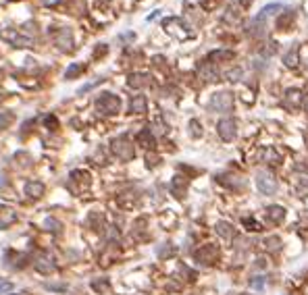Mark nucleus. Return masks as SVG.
<instances>
[{
  "mask_svg": "<svg viewBox=\"0 0 308 295\" xmlns=\"http://www.w3.org/2000/svg\"><path fill=\"white\" fill-rule=\"evenodd\" d=\"M58 3H63V0H42V5H46V7H56Z\"/></svg>",
  "mask_w": 308,
  "mask_h": 295,
  "instance_id": "79ce46f5",
  "label": "nucleus"
},
{
  "mask_svg": "<svg viewBox=\"0 0 308 295\" xmlns=\"http://www.w3.org/2000/svg\"><path fill=\"white\" fill-rule=\"evenodd\" d=\"M198 75H200V79H204V81H208V83L219 81V73L214 71V64L208 62V60L198 67Z\"/></svg>",
  "mask_w": 308,
  "mask_h": 295,
  "instance_id": "f8f14e48",
  "label": "nucleus"
},
{
  "mask_svg": "<svg viewBox=\"0 0 308 295\" xmlns=\"http://www.w3.org/2000/svg\"><path fill=\"white\" fill-rule=\"evenodd\" d=\"M54 44L63 52H71L73 50V34H71V29H67V27L58 29L56 36H54Z\"/></svg>",
  "mask_w": 308,
  "mask_h": 295,
  "instance_id": "6e6552de",
  "label": "nucleus"
},
{
  "mask_svg": "<svg viewBox=\"0 0 308 295\" xmlns=\"http://www.w3.org/2000/svg\"><path fill=\"white\" fill-rule=\"evenodd\" d=\"M265 29H267V17L262 15V13H258V15L254 17V21L250 23V36L262 38V36H265Z\"/></svg>",
  "mask_w": 308,
  "mask_h": 295,
  "instance_id": "2eb2a0df",
  "label": "nucleus"
},
{
  "mask_svg": "<svg viewBox=\"0 0 308 295\" xmlns=\"http://www.w3.org/2000/svg\"><path fill=\"white\" fill-rule=\"evenodd\" d=\"M111 150L113 154L119 158V160L123 162H129V160H134V156H136V150H134V144H131L125 135H121V138H115L111 142Z\"/></svg>",
  "mask_w": 308,
  "mask_h": 295,
  "instance_id": "f03ea898",
  "label": "nucleus"
},
{
  "mask_svg": "<svg viewBox=\"0 0 308 295\" xmlns=\"http://www.w3.org/2000/svg\"><path fill=\"white\" fill-rule=\"evenodd\" d=\"M194 258H196V262H200L204 266H210V264H214L219 260V247L214 243H206L194 254Z\"/></svg>",
  "mask_w": 308,
  "mask_h": 295,
  "instance_id": "423d86ee",
  "label": "nucleus"
},
{
  "mask_svg": "<svg viewBox=\"0 0 308 295\" xmlns=\"http://www.w3.org/2000/svg\"><path fill=\"white\" fill-rule=\"evenodd\" d=\"M279 11H283V5H267V7L262 9L260 13H262V15H265V17L269 19L271 15H279Z\"/></svg>",
  "mask_w": 308,
  "mask_h": 295,
  "instance_id": "2f4dec72",
  "label": "nucleus"
},
{
  "mask_svg": "<svg viewBox=\"0 0 308 295\" xmlns=\"http://www.w3.org/2000/svg\"><path fill=\"white\" fill-rule=\"evenodd\" d=\"M44 226H46L48 231H54V233H58L63 229V224L58 220H54V218H46V220H44Z\"/></svg>",
  "mask_w": 308,
  "mask_h": 295,
  "instance_id": "473e14b6",
  "label": "nucleus"
},
{
  "mask_svg": "<svg viewBox=\"0 0 308 295\" xmlns=\"http://www.w3.org/2000/svg\"><path fill=\"white\" fill-rule=\"evenodd\" d=\"M138 142H140V146L152 150V148H154V135H152V131H150V129H142V131L138 133Z\"/></svg>",
  "mask_w": 308,
  "mask_h": 295,
  "instance_id": "412c9836",
  "label": "nucleus"
},
{
  "mask_svg": "<svg viewBox=\"0 0 308 295\" xmlns=\"http://www.w3.org/2000/svg\"><path fill=\"white\" fill-rule=\"evenodd\" d=\"M233 108V94L231 92H217L208 102V110L212 112H231Z\"/></svg>",
  "mask_w": 308,
  "mask_h": 295,
  "instance_id": "20e7f679",
  "label": "nucleus"
},
{
  "mask_svg": "<svg viewBox=\"0 0 308 295\" xmlns=\"http://www.w3.org/2000/svg\"><path fill=\"white\" fill-rule=\"evenodd\" d=\"M235 58V54L231 52V50H214V52H210L208 54V62H212V64H217V62H225V60H233Z\"/></svg>",
  "mask_w": 308,
  "mask_h": 295,
  "instance_id": "6ab92c4d",
  "label": "nucleus"
},
{
  "mask_svg": "<svg viewBox=\"0 0 308 295\" xmlns=\"http://www.w3.org/2000/svg\"><path fill=\"white\" fill-rule=\"evenodd\" d=\"M304 106H306V112H308V96H306V100H304Z\"/></svg>",
  "mask_w": 308,
  "mask_h": 295,
  "instance_id": "a18cd8bd",
  "label": "nucleus"
},
{
  "mask_svg": "<svg viewBox=\"0 0 308 295\" xmlns=\"http://www.w3.org/2000/svg\"><path fill=\"white\" fill-rule=\"evenodd\" d=\"M44 183L42 181H29V183H25V195H29L32 200H38L44 195Z\"/></svg>",
  "mask_w": 308,
  "mask_h": 295,
  "instance_id": "dca6fc26",
  "label": "nucleus"
},
{
  "mask_svg": "<svg viewBox=\"0 0 308 295\" xmlns=\"http://www.w3.org/2000/svg\"><path fill=\"white\" fill-rule=\"evenodd\" d=\"M296 183H298V187H300V189H308V175H304V177H296Z\"/></svg>",
  "mask_w": 308,
  "mask_h": 295,
  "instance_id": "4c0bfd02",
  "label": "nucleus"
},
{
  "mask_svg": "<svg viewBox=\"0 0 308 295\" xmlns=\"http://www.w3.org/2000/svg\"><path fill=\"white\" fill-rule=\"evenodd\" d=\"M17 295H29V293H17Z\"/></svg>",
  "mask_w": 308,
  "mask_h": 295,
  "instance_id": "49530a36",
  "label": "nucleus"
},
{
  "mask_svg": "<svg viewBox=\"0 0 308 295\" xmlns=\"http://www.w3.org/2000/svg\"><path fill=\"white\" fill-rule=\"evenodd\" d=\"M92 289L98 291V293H104V291L108 289V281H106V279H102V281H92Z\"/></svg>",
  "mask_w": 308,
  "mask_h": 295,
  "instance_id": "f704fd0d",
  "label": "nucleus"
},
{
  "mask_svg": "<svg viewBox=\"0 0 308 295\" xmlns=\"http://www.w3.org/2000/svg\"><path fill=\"white\" fill-rule=\"evenodd\" d=\"M239 295H248V293H239Z\"/></svg>",
  "mask_w": 308,
  "mask_h": 295,
  "instance_id": "de8ad7c7",
  "label": "nucleus"
},
{
  "mask_svg": "<svg viewBox=\"0 0 308 295\" xmlns=\"http://www.w3.org/2000/svg\"><path fill=\"white\" fill-rule=\"evenodd\" d=\"M267 218L273 224H281L285 220V208L283 206H269L267 208Z\"/></svg>",
  "mask_w": 308,
  "mask_h": 295,
  "instance_id": "a211bd4d",
  "label": "nucleus"
},
{
  "mask_svg": "<svg viewBox=\"0 0 308 295\" xmlns=\"http://www.w3.org/2000/svg\"><path fill=\"white\" fill-rule=\"evenodd\" d=\"M83 69H85V64H81V62H73L67 71H65V79H73V77H77V75H81L83 73Z\"/></svg>",
  "mask_w": 308,
  "mask_h": 295,
  "instance_id": "a878e982",
  "label": "nucleus"
},
{
  "mask_svg": "<svg viewBox=\"0 0 308 295\" xmlns=\"http://www.w3.org/2000/svg\"><path fill=\"white\" fill-rule=\"evenodd\" d=\"M283 104H285V108H290V110H298L302 106V92L298 87L288 89V92H285V98H283Z\"/></svg>",
  "mask_w": 308,
  "mask_h": 295,
  "instance_id": "9b49d317",
  "label": "nucleus"
},
{
  "mask_svg": "<svg viewBox=\"0 0 308 295\" xmlns=\"http://www.w3.org/2000/svg\"><path fill=\"white\" fill-rule=\"evenodd\" d=\"M34 268L38 272H42V275H50V272L54 270V262H52V258L48 254H38L34 258Z\"/></svg>",
  "mask_w": 308,
  "mask_h": 295,
  "instance_id": "1a4fd4ad",
  "label": "nucleus"
},
{
  "mask_svg": "<svg viewBox=\"0 0 308 295\" xmlns=\"http://www.w3.org/2000/svg\"><path fill=\"white\" fill-rule=\"evenodd\" d=\"M69 179H71V183H83L85 187L90 185V173H85V171H73L69 175Z\"/></svg>",
  "mask_w": 308,
  "mask_h": 295,
  "instance_id": "b1692460",
  "label": "nucleus"
},
{
  "mask_svg": "<svg viewBox=\"0 0 308 295\" xmlns=\"http://www.w3.org/2000/svg\"><path fill=\"white\" fill-rule=\"evenodd\" d=\"M294 19V11H285V15H281L279 19H277V29H281V31H285L288 29V23Z\"/></svg>",
  "mask_w": 308,
  "mask_h": 295,
  "instance_id": "bb28decb",
  "label": "nucleus"
},
{
  "mask_svg": "<svg viewBox=\"0 0 308 295\" xmlns=\"http://www.w3.org/2000/svg\"><path fill=\"white\" fill-rule=\"evenodd\" d=\"M250 287H252V289H258V291H260L262 287H265V277H254V279L250 281Z\"/></svg>",
  "mask_w": 308,
  "mask_h": 295,
  "instance_id": "c9c22d12",
  "label": "nucleus"
},
{
  "mask_svg": "<svg viewBox=\"0 0 308 295\" xmlns=\"http://www.w3.org/2000/svg\"><path fill=\"white\" fill-rule=\"evenodd\" d=\"M148 75H144V73H134V75H129V79H127V85L129 87H144V85H148Z\"/></svg>",
  "mask_w": 308,
  "mask_h": 295,
  "instance_id": "4be33fe9",
  "label": "nucleus"
},
{
  "mask_svg": "<svg viewBox=\"0 0 308 295\" xmlns=\"http://www.w3.org/2000/svg\"><path fill=\"white\" fill-rule=\"evenodd\" d=\"M256 187L260 193L265 195H273L277 191V179L269 169H260L256 171Z\"/></svg>",
  "mask_w": 308,
  "mask_h": 295,
  "instance_id": "7ed1b4c3",
  "label": "nucleus"
},
{
  "mask_svg": "<svg viewBox=\"0 0 308 295\" xmlns=\"http://www.w3.org/2000/svg\"><path fill=\"white\" fill-rule=\"evenodd\" d=\"M44 287H46V289H54V291H65V289H67V285H58V283H46V285H44Z\"/></svg>",
  "mask_w": 308,
  "mask_h": 295,
  "instance_id": "58836bf2",
  "label": "nucleus"
},
{
  "mask_svg": "<svg viewBox=\"0 0 308 295\" xmlns=\"http://www.w3.org/2000/svg\"><path fill=\"white\" fill-rule=\"evenodd\" d=\"M217 129H219V135H221L223 142H233L235 135H237V121L231 119V117H227L223 121H219Z\"/></svg>",
  "mask_w": 308,
  "mask_h": 295,
  "instance_id": "0eeeda50",
  "label": "nucleus"
},
{
  "mask_svg": "<svg viewBox=\"0 0 308 295\" xmlns=\"http://www.w3.org/2000/svg\"><path fill=\"white\" fill-rule=\"evenodd\" d=\"M190 135L192 138H202V127L198 121H190Z\"/></svg>",
  "mask_w": 308,
  "mask_h": 295,
  "instance_id": "72a5a7b5",
  "label": "nucleus"
},
{
  "mask_svg": "<svg viewBox=\"0 0 308 295\" xmlns=\"http://www.w3.org/2000/svg\"><path fill=\"white\" fill-rule=\"evenodd\" d=\"M7 256L15 260V262L11 264V268H23V266L27 264V256H25V254H13V252H11V254H7Z\"/></svg>",
  "mask_w": 308,
  "mask_h": 295,
  "instance_id": "c85d7f7f",
  "label": "nucleus"
},
{
  "mask_svg": "<svg viewBox=\"0 0 308 295\" xmlns=\"http://www.w3.org/2000/svg\"><path fill=\"white\" fill-rule=\"evenodd\" d=\"M265 266H267V260H265V258H258V260H256V268H265Z\"/></svg>",
  "mask_w": 308,
  "mask_h": 295,
  "instance_id": "c03bdc74",
  "label": "nucleus"
},
{
  "mask_svg": "<svg viewBox=\"0 0 308 295\" xmlns=\"http://www.w3.org/2000/svg\"><path fill=\"white\" fill-rule=\"evenodd\" d=\"M260 158L265 162H269V165H279V160H281V156L273 148H265V150H262V154H260Z\"/></svg>",
  "mask_w": 308,
  "mask_h": 295,
  "instance_id": "393cba45",
  "label": "nucleus"
},
{
  "mask_svg": "<svg viewBox=\"0 0 308 295\" xmlns=\"http://www.w3.org/2000/svg\"><path fill=\"white\" fill-rule=\"evenodd\" d=\"M46 125H48V127H52V129H56V127H58L56 117H46Z\"/></svg>",
  "mask_w": 308,
  "mask_h": 295,
  "instance_id": "a19ab883",
  "label": "nucleus"
},
{
  "mask_svg": "<svg viewBox=\"0 0 308 295\" xmlns=\"http://www.w3.org/2000/svg\"><path fill=\"white\" fill-rule=\"evenodd\" d=\"M171 191H173V195L175 198H186V191H188V179L186 177H173V181H171Z\"/></svg>",
  "mask_w": 308,
  "mask_h": 295,
  "instance_id": "4468645a",
  "label": "nucleus"
},
{
  "mask_svg": "<svg viewBox=\"0 0 308 295\" xmlns=\"http://www.w3.org/2000/svg\"><path fill=\"white\" fill-rule=\"evenodd\" d=\"M217 235L221 237L225 243H231L233 239H235V229L229 224V222H225V220H219L217 222Z\"/></svg>",
  "mask_w": 308,
  "mask_h": 295,
  "instance_id": "ddd939ff",
  "label": "nucleus"
},
{
  "mask_svg": "<svg viewBox=\"0 0 308 295\" xmlns=\"http://www.w3.org/2000/svg\"><path fill=\"white\" fill-rule=\"evenodd\" d=\"M13 121H15V117H13V112H9V110H5V112H0V131H5V129H9V127L13 125Z\"/></svg>",
  "mask_w": 308,
  "mask_h": 295,
  "instance_id": "cd10ccee",
  "label": "nucleus"
},
{
  "mask_svg": "<svg viewBox=\"0 0 308 295\" xmlns=\"http://www.w3.org/2000/svg\"><path fill=\"white\" fill-rule=\"evenodd\" d=\"M15 222H17V212L7 204H0V229H9Z\"/></svg>",
  "mask_w": 308,
  "mask_h": 295,
  "instance_id": "9d476101",
  "label": "nucleus"
},
{
  "mask_svg": "<svg viewBox=\"0 0 308 295\" xmlns=\"http://www.w3.org/2000/svg\"><path fill=\"white\" fill-rule=\"evenodd\" d=\"M262 247H265L267 252H271V254H277V252H281L283 243H281V239H279V237L271 235V237H267V239H262Z\"/></svg>",
  "mask_w": 308,
  "mask_h": 295,
  "instance_id": "aec40b11",
  "label": "nucleus"
},
{
  "mask_svg": "<svg viewBox=\"0 0 308 295\" xmlns=\"http://www.w3.org/2000/svg\"><path fill=\"white\" fill-rule=\"evenodd\" d=\"M241 75H244V71H241V67H233V69H229V71L225 73V79H227V81H231V83H235V81H239V79H241Z\"/></svg>",
  "mask_w": 308,
  "mask_h": 295,
  "instance_id": "c756f323",
  "label": "nucleus"
},
{
  "mask_svg": "<svg viewBox=\"0 0 308 295\" xmlns=\"http://www.w3.org/2000/svg\"><path fill=\"white\" fill-rule=\"evenodd\" d=\"M157 254H159V258H169V256L175 254V247H173L171 243H163V245L157 249Z\"/></svg>",
  "mask_w": 308,
  "mask_h": 295,
  "instance_id": "7c9ffc66",
  "label": "nucleus"
},
{
  "mask_svg": "<svg viewBox=\"0 0 308 295\" xmlns=\"http://www.w3.org/2000/svg\"><path fill=\"white\" fill-rule=\"evenodd\" d=\"M96 110L104 117H115L121 110V98L111 92H104L96 98Z\"/></svg>",
  "mask_w": 308,
  "mask_h": 295,
  "instance_id": "f257e3e1",
  "label": "nucleus"
},
{
  "mask_svg": "<svg viewBox=\"0 0 308 295\" xmlns=\"http://www.w3.org/2000/svg\"><path fill=\"white\" fill-rule=\"evenodd\" d=\"M298 54H300V48H298V46H292L288 52H285V54H283L285 67H296V64H298Z\"/></svg>",
  "mask_w": 308,
  "mask_h": 295,
  "instance_id": "5701e85b",
  "label": "nucleus"
},
{
  "mask_svg": "<svg viewBox=\"0 0 308 295\" xmlns=\"http://www.w3.org/2000/svg\"><path fill=\"white\" fill-rule=\"evenodd\" d=\"M0 38H3L5 42H9L11 46H15V48H32L34 46L32 38L21 36L17 29H0Z\"/></svg>",
  "mask_w": 308,
  "mask_h": 295,
  "instance_id": "39448f33",
  "label": "nucleus"
},
{
  "mask_svg": "<svg viewBox=\"0 0 308 295\" xmlns=\"http://www.w3.org/2000/svg\"><path fill=\"white\" fill-rule=\"evenodd\" d=\"M244 224L248 226V231H260V224H258V222H254L252 218H246V220H244Z\"/></svg>",
  "mask_w": 308,
  "mask_h": 295,
  "instance_id": "e433bc0d",
  "label": "nucleus"
},
{
  "mask_svg": "<svg viewBox=\"0 0 308 295\" xmlns=\"http://www.w3.org/2000/svg\"><path fill=\"white\" fill-rule=\"evenodd\" d=\"M9 291H13V283H0V295H5Z\"/></svg>",
  "mask_w": 308,
  "mask_h": 295,
  "instance_id": "ea45409f",
  "label": "nucleus"
},
{
  "mask_svg": "<svg viewBox=\"0 0 308 295\" xmlns=\"http://www.w3.org/2000/svg\"><path fill=\"white\" fill-rule=\"evenodd\" d=\"M146 108H148V102H146L144 96H134V98H131V102H129V112H131V115H144Z\"/></svg>",
  "mask_w": 308,
  "mask_h": 295,
  "instance_id": "f3484780",
  "label": "nucleus"
},
{
  "mask_svg": "<svg viewBox=\"0 0 308 295\" xmlns=\"http://www.w3.org/2000/svg\"><path fill=\"white\" fill-rule=\"evenodd\" d=\"M157 162H159V158H157V156H150V154H148V167H157Z\"/></svg>",
  "mask_w": 308,
  "mask_h": 295,
  "instance_id": "37998d69",
  "label": "nucleus"
}]
</instances>
